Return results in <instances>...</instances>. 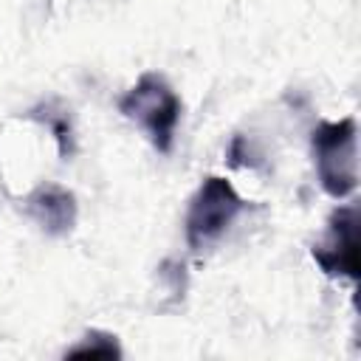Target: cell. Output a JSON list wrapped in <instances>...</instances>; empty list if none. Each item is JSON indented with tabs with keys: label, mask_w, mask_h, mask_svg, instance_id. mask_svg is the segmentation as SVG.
Wrapping results in <instances>:
<instances>
[{
	"label": "cell",
	"mask_w": 361,
	"mask_h": 361,
	"mask_svg": "<svg viewBox=\"0 0 361 361\" xmlns=\"http://www.w3.org/2000/svg\"><path fill=\"white\" fill-rule=\"evenodd\" d=\"M118 113L144 130L149 144L169 155L175 144V130L183 113V102L175 87L155 71H147L135 79V85L118 99Z\"/></svg>",
	"instance_id": "obj_1"
},
{
	"label": "cell",
	"mask_w": 361,
	"mask_h": 361,
	"mask_svg": "<svg viewBox=\"0 0 361 361\" xmlns=\"http://www.w3.org/2000/svg\"><path fill=\"white\" fill-rule=\"evenodd\" d=\"M310 254L327 276H344L350 282L358 279L361 262H358V206L355 203H344L330 212L327 231L319 243H313Z\"/></svg>",
	"instance_id": "obj_4"
},
{
	"label": "cell",
	"mask_w": 361,
	"mask_h": 361,
	"mask_svg": "<svg viewBox=\"0 0 361 361\" xmlns=\"http://www.w3.org/2000/svg\"><path fill=\"white\" fill-rule=\"evenodd\" d=\"M25 116L31 121L42 124L54 135L62 161L73 158V152H76V135H73V116H71V107L68 104H62L59 99H45V102L34 104Z\"/></svg>",
	"instance_id": "obj_6"
},
{
	"label": "cell",
	"mask_w": 361,
	"mask_h": 361,
	"mask_svg": "<svg viewBox=\"0 0 361 361\" xmlns=\"http://www.w3.org/2000/svg\"><path fill=\"white\" fill-rule=\"evenodd\" d=\"M310 152L319 186L344 200L358 186V124L353 116L338 121H319L310 133Z\"/></svg>",
	"instance_id": "obj_2"
},
{
	"label": "cell",
	"mask_w": 361,
	"mask_h": 361,
	"mask_svg": "<svg viewBox=\"0 0 361 361\" xmlns=\"http://www.w3.org/2000/svg\"><path fill=\"white\" fill-rule=\"evenodd\" d=\"M245 209V200L237 195L231 180L220 175H206L186 209V243L192 251H203L214 245L237 214Z\"/></svg>",
	"instance_id": "obj_3"
},
{
	"label": "cell",
	"mask_w": 361,
	"mask_h": 361,
	"mask_svg": "<svg viewBox=\"0 0 361 361\" xmlns=\"http://www.w3.org/2000/svg\"><path fill=\"white\" fill-rule=\"evenodd\" d=\"M65 355H113V358H118V355H121V347H118V341H116L113 333L90 330V333L82 336L79 344L68 347Z\"/></svg>",
	"instance_id": "obj_7"
},
{
	"label": "cell",
	"mask_w": 361,
	"mask_h": 361,
	"mask_svg": "<svg viewBox=\"0 0 361 361\" xmlns=\"http://www.w3.org/2000/svg\"><path fill=\"white\" fill-rule=\"evenodd\" d=\"M25 214L51 237H65L73 231L79 206L76 195L59 183H39L25 200H23Z\"/></svg>",
	"instance_id": "obj_5"
}]
</instances>
